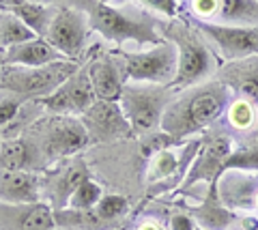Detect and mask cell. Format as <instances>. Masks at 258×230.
I'll list each match as a JSON object with an SVG mask.
<instances>
[{"label": "cell", "instance_id": "cell-1", "mask_svg": "<svg viewBox=\"0 0 258 230\" xmlns=\"http://www.w3.org/2000/svg\"><path fill=\"white\" fill-rule=\"evenodd\" d=\"M232 101V91L222 80L200 84L196 89L181 91L168 104L164 116H161L159 129L179 142L196 136L198 131L207 129L209 125L220 121L222 114L228 110Z\"/></svg>", "mask_w": 258, "mask_h": 230}, {"label": "cell", "instance_id": "cell-2", "mask_svg": "<svg viewBox=\"0 0 258 230\" xmlns=\"http://www.w3.org/2000/svg\"><path fill=\"white\" fill-rule=\"evenodd\" d=\"M82 11L88 18V26L108 41H134L151 47L166 41L157 30V22L138 9H120L101 0H82Z\"/></svg>", "mask_w": 258, "mask_h": 230}, {"label": "cell", "instance_id": "cell-3", "mask_svg": "<svg viewBox=\"0 0 258 230\" xmlns=\"http://www.w3.org/2000/svg\"><path fill=\"white\" fill-rule=\"evenodd\" d=\"M164 37L172 41L179 52V65H176V75L172 80L174 91L191 89L205 80L207 75L213 73L215 69V56L205 43L203 33L194 28L189 20L172 22L164 28Z\"/></svg>", "mask_w": 258, "mask_h": 230}, {"label": "cell", "instance_id": "cell-4", "mask_svg": "<svg viewBox=\"0 0 258 230\" xmlns=\"http://www.w3.org/2000/svg\"><path fill=\"white\" fill-rule=\"evenodd\" d=\"M80 69L74 60H58L43 67H18L3 65L0 67V89L11 91L28 101H41L60 89L71 75Z\"/></svg>", "mask_w": 258, "mask_h": 230}, {"label": "cell", "instance_id": "cell-5", "mask_svg": "<svg viewBox=\"0 0 258 230\" xmlns=\"http://www.w3.org/2000/svg\"><path fill=\"white\" fill-rule=\"evenodd\" d=\"M174 99L172 86L159 84H140L127 82L123 95H120V108L132 125L134 136H147V133L159 129L161 116H164L168 104Z\"/></svg>", "mask_w": 258, "mask_h": 230}, {"label": "cell", "instance_id": "cell-6", "mask_svg": "<svg viewBox=\"0 0 258 230\" xmlns=\"http://www.w3.org/2000/svg\"><path fill=\"white\" fill-rule=\"evenodd\" d=\"M118 67L129 82L170 86L176 75L179 52L172 41L153 45L144 52H118Z\"/></svg>", "mask_w": 258, "mask_h": 230}, {"label": "cell", "instance_id": "cell-7", "mask_svg": "<svg viewBox=\"0 0 258 230\" xmlns=\"http://www.w3.org/2000/svg\"><path fill=\"white\" fill-rule=\"evenodd\" d=\"M32 133H35V144L41 150L45 164L74 157L91 142L84 123L76 116H64V114H54L45 118L43 123L35 125Z\"/></svg>", "mask_w": 258, "mask_h": 230}, {"label": "cell", "instance_id": "cell-8", "mask_svg": "<svg viewBox=\"0 0 258 230\" xmlns=\"http://www.w3.org/2000/svg\"><path fill=\"white\" fill-rule=\"evenodd\" d=\"M200 144H203V140L194 138V140L185 142L181 153H176L174 146H172V148H166V150H161V153H157L153 160H149L151 162L149 170H147V181L151 185L149 194L159 196V194L170 192L174 187H181Z\"/></svg>", "mask_w": 258, "mask_h": 230}, {"label": "cell", "instance_id": "cell-9", "mask_svg": "<svg viewBox=\"0 0 258 230\" xmlns=\"http://www.w3.org/2000/svg\"><path fill=\"white\" fill-rule=\"evenodd\" d=\"M189 22L194 28L203 33V37L211 39L226 62L258 56V26H228V24L200 22L194 18Z\"/></svg>", "mask_w": 258, "mask_h": 230}, {"label": "cell", "instance_id": "cell-10", "mask_svg": "<svg viewBox=\"0 0 258 230\" xmlns=\"http://www.w3.org/2000/svg\"><path fill=\"white\" fill-rule=\"evenodd\" d=\"M232 148H235V142L226 136V133L203 138V144H200L198 153L194 157V162L179 189L187 192V189H191L198 183H207V185L217 183L224 174V164L230 157Z\"/></svg>", "mask_w": 258, "mask_h": 230}, {"label": "cell", "instance_id": "cell-11", "mask_svg": "<svg viewBox=\"0 0 258 230\" xmlns=\"http://www.w3.org/2000/svg\"><path fill=\"white\" fill-rule=\"evenodd\" d=\"M88 35V18L84 11L62 7L54 13L52 24L47 28L45 41L50 43L56 52H60L67 60L78 62L82 56Z\"/></svg>", "mask_w": 258, "mask_h": 230}, {"label": "cell", "instance_id": "cell-12", "mask_svg": "<svg viewBox=\"0 0 258 230\" xmlns=\"http://www.w3.org/2000/svg\"><path fill=\"white\" fill-rule=\"evenodd\" d=\"M80 121L84 123L91 142H97V144H106V142H112V140L134 136L132 125H129L118 101L97 99L95 104L80 116Z\"/></svg>", "mask_w": 258, "mask_h": 230}, {"label": "cell", "instance_id": "cell-13", "mask_svg": "<svg viewBox=\"0 0 258 230\" xmlns=\"http://www.w3.org/2000/svg\"><path fill=\"white\" fill-rule=\"evenodd\" d=\"M95 101H97V95L93 91L91 75H88V65H86L82 69H78L60 89H56L50 97L41 99L39 104L52 114L82 116Z\"/></svg>", "mask_w": 258, "mask_h": 230}, {"label": "cell", "instance_id": "cell-14", "mask_svg": "<svg viewBox=\"0 0 258 230\" xmlns=\"http://www.w3.org/2000/svg\"><path fill=\"white\" fill-rule=\"evenodd\" d=\"M217 192L230 211H252L256 209L258 172L226 170L217 181Z\"/></svg>", "mask_w": 258, "mask_h": 230}, {"label": "cell", "instance_id": "cell-15", "mask_svg": "<svg viewBox=\"0 0 258 230\" xmlns=\"http://www.w3.org/2000/svg\"><path fill=\"white\" fill-rule=\"evenodd\" d=\"M54 211L45 202L5 204L0 202V230H56Z\"/></svg>", "mask_w": 258, "mask_h": 230}, {"label": "cell", "instance_id": "cell-16", "mask_svg": "<svg viewBox=\"0 0 258 230\" xmlns=\"http://www.w3.org/2000/svg\"><path fill=\"white\" fill-rule=\"evenodd\" d=\"M41 179L30 170H0V202L32 204L41 202Z\"/></svg>", "mask_w": 258, "mask_h": 230}, {"label": "cell", "instance_id": "cell-17", "mask_svg": "<svg viewBox=\"0 0 258 230\" xmlns=\"http://www.w3.org/2000/svg\"><path fill=\"white\" fill-rule=\"evenodd\" d=\"M189 215L196 219L198 228L203 230H228L235 221H239V215L230 211L222 202L220 192H217V183L207 185V194L203 196V202L198 207L187 209Z\"/></svg>", "mask_w": 258, "mask_h": 230}, {"label": "cell", "instance_id": "cell-18", "mask_svg": "<svg viewBox=\"0 0 258 230\" xmlns=\"http://www.w3.org/2000/svg\"><path fill=\"white\" fill-rule=\"evenodd\" d=\"M88 75H91V84L97 99L120 101L125 82H123V71H120L118 60H114V56L93 58L88 62Z\"/></svg>", "mask_w": 258, "mask_h": 230}, {"label": "cell", "instance_id": "cell-19", "mask_svg": "<svg viewBox=\"0 0 258 230\" xmlns=\"http://www.w3.org/2000/svg\"><path fill=\"white\" fill-rule=\"evenodd\" d=\"M88 179H91L88 166L82 160H78L74 164L64 166L62 170H56L52 177L45 181V183H43V181H41V183L45 187L47 196L52 198L56 211H60V209H64L69 204V198L78 189V185H82L84 181H88Z\"/></svg>", "mask_w": 258, "mask_h": 230}, {"label": "cell", "instance_id": "cell-20", "mask_svg": "<svg viewBox=\"0 0 258 230\" xmlns=\"http://www.w3.org/2000/svg\"><path fill=\"white\" fill-rule=\"evenodd\" d=\"M220 80L237 93V97H243L252 104H258V56L228 62L220 71Z\"/></svg>", "mask_w": 258, "mask_h": 230}, {"label": "cell", "instance_id": "cell-21", "mask_svg": "<svg viewBox=\"0 0 258 230\" xmlns=\"http://www.w3.org/2000/svg\"><path fill=\"white\" fill-rule=\"evenodd\" d=\"M45 166L32 138H7L0 142V170H35Z\"/></svg>", "mask_w": 258, "mask_h": 230}, {"label": "cell", "instance_id": "cell-22", "mask_svg": "<svg viewBox=\"0 0 258 230\" xmlns=\"http://www.w3.org/2000/svg\"><path fill=\"white\" fill-rule=\"evenodd\" d=\"M58 60H67L60 52L45 41V39H32L22 45H15L5 52V65H18V67H43Z\"/></svg>", "mask_w": 258, "mask_h": 230}, {"label": "cell", "instance_id": "cell-23", "mask_svg": "<svg viewBox=\"0 0 258 230\" xmlns=\"http://www.w3.org/2000/svg\"><path fill=\"white\" fill-rule=\"evenodd\" d=\"M215 22L228 26H258V0H220Z\"/></svg>", "mask_w": 258, "mask_h": 230}, {"label": "cell", "instance_id": "cell-24", "mask_svg": "<svg viewBox=\"0 0 258 230\" xmlns=\"http://www.w3.org/2000/svg\"><path fill=\"white\" fill-rule=\"evenodd\" d=\"M7 11H11V13L18 15V18L26 24V26L39 39H45L47 28H50L52 18L56 13L47 5H37V3H30V0H22L20 5H15V7H11V9H7Z\"/></svg>", "mask_w": 258, "mask_h": 230}, {"label": "cell", "instance_id": "cell-25", "mask_svg": "<svg viewBox=\"0 0 258 230\" xmlns=\"http://www.w3.org/2000/svg\"><path fill=\"white\" fill-rule=\"evenodd\" d=\"M32 39H39V37L32 33L18 15L7 9H0V50L7 52L15 45L32 41Z\"/></svg>", "mask_w": 258, "mask_h": 230}, {"label": "cell", "instance_id": "cell-26", "mask_svg": "<svg viewBox=\"0 0 258 230\" xmlns=\"http://www.w3.org/2000/svg\"><path fill=\"white\" fill-rule=\"evenodd\" d=\"M56 226L64 230H112L114 226L106 224L93 211H78V209H60L54 211Z\"/></svg>", "mask_w": 258, "mask_h": 230}, {"label": "cell", "instance_id": "cell-27", "mask_svg": "<svg viewBox=\"0 0 258 230\" xmlns=\"http://www.w3.org/2000/svg\"><path fill=\"white\" fill-rule=\"evenodd\" d=\"M95 213L99 215L106 224L116 226L120 219H123L127 213H129V200L120 194H110V196H103L99 204L95 207Z\"/></svg>", "mask_w": 258, "mask_h": 230}, {"label": "cell", "instance_id": "cell-28", "mask_svg": "<svg viewBox=\"0 0 258 230\" xmlns=\"http://www.w3.org/2000/svg\"><path fill=\"white\" fill-rule=\"evenodd\" d=\"M103 198V189L99 183H95L93 179L84 181L82 185H78V189L69 198V209H78V211H93L99 200Z\"/></svg>", "mask_w": 258, "mask_h": 230}, {"label": "cell", "instance_id": "cell-29", "mask_svg": "<svg viewBox=\"0 0 258 230\" xmlns=\"http://www.w3.org/2000/svg\"><path fill=\"white\" fill-rule=\"evenodd\" d=\"M226 114H228V123L235 129H249L256 121V104H252V101H247L243 97H237L230 101Z\"/></svg>", "mask_w": 258, "mask_h": 230}, {"label": "cell", "instance_id": "cell-30", "mask_svg": "<svg viewBox=\"0 0 258 230\" xmlns=\"http://www.w3.org/2000/svg\"><path fill=\"white\" fill-rule=\"evenodd\" d=\"M172 146H179V142H176L170 133H166L164 129H155V131H151L147 133V136H142L140 140V157L142 160H153L157 153H161V150H166V148H172Z\"/></svg>", "mask_w": 258, "mask_h": 230}, {"label": "cell", "instance_id": "cell-31", "mask_svg": "<svg viewBox=\"0 0 258 230\" xmlns=\"http://www.w3.org/2000/svg\"><path fill=\"white\" fill-rule=\"evenodd\" d=\"M226 170H247V172H258V144L252 146H235L230 157L224 164Z\"/></svg>", "mask_w": 258, "mask_h": 230}, {"label": "cell", "instance_id": "cell-32", "mask_svg": "<svg viewBox=\"0 0 258 230\" xmlns=\"http://www.w3.org/2000/svg\"><path fill=\"white\" fill-rule=\"evenodd\" d=\"M28 104V99L20 97L11 91H3L0 89V129L7 125H11L15 118L20 116L22 108Z\"/></svg>", "mask_w": 258, "mask_h": 230}, {"label": "cell", "instance_id": "cell-33", "mask_svg": "<svg viewBox=\"0 0 258 230\" xmlns=\"http://www.w3.org/2000/svg\"><path fill=\"white\" fill-rule=\"evenodd\" d=\"M189 11L194 20L215 22L217 11H220V0H189Z\"/></svg>", "mask_w": 258, "mask_h": 230}, {"label": "cell", "instance_id": "cell-34", "mask_svg": "<svg viewBox=\"0 0 258 230\" xmlns=\"http://www.w3.org/2000/svg\"><path fill=\"white\" fill-rule=\"evenodd\" d=\"M138 3L161 15H166V18H176L179 15V3L176 0H138Z\"/></svg>", "mask_w": 258, "mask_h": 230}, {"label": "cell", "instance_id": "cell-35", "mask_svg": "<svg viewBox=\"0 0 258 230\" xmlns=\"http://www.w3.org/2000/svg\"><path fill=\"white\" fill-rule=\"evenodd\" d=\"M168 228L170 230H198V224L187 211H176L168 217Z\"/></svg>", "mask_w": 258, "mask_h": 230}, {"label": "cell", "instance_id": "cell-36", "mask_svg": "<svg viewBox=\"0 0 258 230\" xmlns=\"http://www.w3.org/2000/svg\"><path fill=\"white\" fill-rule=\"evenodd\" d=\"M138 230H164V226H161V221L149 217V219H144L142 224L138 226Z\"/></svg>", "mask_w": 258, "mask_h": 230}, {"label": "cell", "instance_id": "cell-37", "mask_svg": "<svg viewBox=\"0 0 258 230\" xmlns=\"http://www.w3.org/2000/svg\"><path fill=\"white\" fill-rule=\"evenodd\" d=\"M239 221L243 224L245 230H258V219L254 215H247V217H239Z\"/></svg>", "mask_w": 258, "mask_h": 230}, {"label": "cell", "instance_id": "cell-38", "mask_svg": "<svg viewBox=\"0 0 258 230\" xmlns=\"http://www.w3.org/2000/svg\"><path fill=\"white\" fill-rule=\"evenodd\" d=\"M22 0H0V9H11V7L20 5Z\"/></svg>", "mask_w": 258, "mask_h": 230}, {"label": "cell", "instance_id": "cell-39", "mask_svg": "<svg viewBox=\"0 0 258 230\" xmlns=\"http://www.w3.org/2000/svg\"><path fill=\"white\" fill-rule=\"evenodd\" d=\"M30 3H37V5H54L58 0H30Z\"/></svg>", "mask_w": 258, "mask_h": 230}, {"label": "cell", "instance_id": "cell-40", "mask_svg": "<svg viewBox=\"0 0 258 230\" xmlns=\"http://www.w3.org/2000/svg\"><path fill=\"white\" fill-rule=\"evenodd\" d=\"M3 65H5V52L0 50V67H3Z\"/></svg>", "mask_w": 258, "mask_h": 230}, {"label": "cell", "instance_id": "cell-41", "mask_svg": "<svg viewBox=\"0 0 258 230\" xmlns=\"http://www.w3.org/2000/svg\"><path fill=\"white\" fill-rule=\"evenodd\" d=\"M256 209H258V196H256Z\"/></svg>", "mask_w": 258, "mask_h": 230}, {"label": "cell", "instance_id": "cell-42", "mask_svg": "<svg viewBox=\"0 0 258 230\" xmlns=\"http://www.w3.org/2000/svg\"><path fill=\"white\" fill-rule=\"evenodd\" d=\"M101 3H110V0H101Z\"/></svg>", "mask_w": 258, "mask_h": 230}, {"label": "cell", "instance_id": "cell-43", "mask_svg": "<svg viewBox=\"0 0 258 230\" xmlns=\"http://www.w3.org/2000/svg\"><path fill=\"white\" fill-rule=\"evenodd\" d=\"M198 230H203V228H198Z\"/></svg>", "mask_w": 258, "mask_h": 230}]
</instances>
